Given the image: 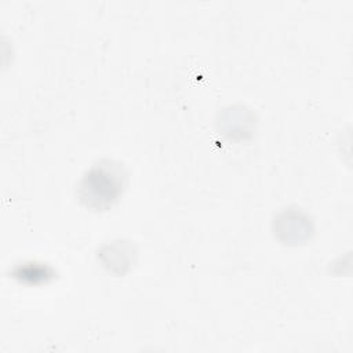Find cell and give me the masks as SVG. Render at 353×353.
<instances>
[{
	"label": "cell",
	"mask_w": 353,
	"mask_h": 353,
	"mask_svg": "<svg viewBox=\"0 0 353 353\" xmlns=\"http://www.w3.org/2000/svg\"><path fill=\"white\" fill-rule=\"evenodd\" d=\"M125 179L127 174L120 163L101 160L83 175L77 188L79 197L87 207L106 210L121 194Z\"/></svg>",
	"instance_id": "1"
},
{
	"label": "cell",
	"mask_w": 353,
	"mask_h": 353,
	"mask_svg": "<svg viewBox=\"0 0 353 353\" xmlns=\"http://www.w3.org/2000/svg\"><path fill=\"white\" fill-rule=\"evenodd\" d=\"M52 270L48 266L37 265V263H25L19 265L14 270V277H17L19 281L37 284L41 281H47V279L52 277Z\"/></svg>",
	"instance_id": "2"
}]
</instances>
